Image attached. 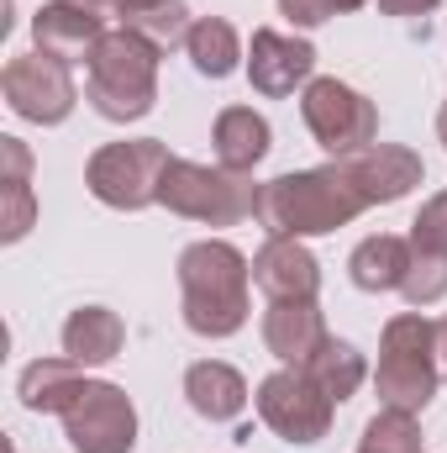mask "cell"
Listing matches in <instances>:
<instances>
[{
  "mask_svg": "<svg viewBox=\"0 0 447 453\" xmlns=\"http://www.w3.org/2000/svg\"><path fill=\"white\" fill-rule=\"evenodd\" d=\"M358 453H427L421 449V422L411 411H395V406H379L358 438Z\"/></svg>",
  "mask_w": 447,
  "mask_h": 453,
  "instance_id": "obj_24",
  "label": "cell"
},
{
  "mask_svg": "<svg viewBox=\"0 0 447 453\" xmlns=\"http://www.w3.org/2000/svg\"><path fill=\"white\" fill-rule=\"evenodd\" d=\"M437 137H443V148H447V101H443V111H437Z\"/></svg>",
  "mask_w": 447,
  "mask_h": 453,
  "instance_id": "obj_33",
  "label": "cell"
},
{
  "mask_svg": "<svg viewBox=\"0 0 447 453\" xmlns=\"http://www.w3.org/2000/svg\"><path fill=\"white\" fill-rule=\"evenodd\" d=\"M437 369L447 380V317H437Z\"/></svg>",
  "mask_w": 447,
  "mask_h": 453,
  "instance_id": "obj_31",
  "label": "cell"
},
{
  "mask_svg": "<svg viewBox=\"0 0 447 453\" xmlns=\"http://www.w3.org/2000/svg\"><path fill=\"white\" fill-rule=\"evenodd\" d=\"M247 85L269 101H284L295 90H306L316 80V48L295 32H274V27H258L253 42H247Z\"/></svg>",
  "mask_w": 447,
  "mask_h": 453,
  "instance_id": "obj_11",
  "label": "cell"
},
{
  "mask_svg": "<svg viewBox=\"0 0 447 453\" xmlns=\"http://www.w3.org/2000/svg\"><path fill=\"white\" fill-rule=\"evenodd\" d=\"M126 5V16H137V11H148V5H158V0H121Z\"/></svg>",
  "mask_w": 447,
  "mask_h": 453,
  "instance_id": "obj_32",
  "label": "cell"
},
{
  "mask_svg": "<svg viewBox=\"0 0 447 453\" xmlns=\"http://www.w3.org/2000/svg\"><path fill=\"white\" fill-rule=\"evenodd\" d=\"M300 116L332 158H352L379 142V106L342 80H311L300 90Z\"/></svg>",
  "mask_w": 447,
  "mask_h": 453,
  "instance_id": "obj_8",
  "label": "cell"
},
{
  "mask_svg": "<svg viewBox=\"0 0 447 453\" xmlns=\"http://www.w3.org/2000/svg\"><path fill=\"white\" fill-rule=\"evenodd\" d=\"M80 390H85V374H80V364H74L69 353H64V358H37V364H27L21 380H16L21 406L37 411V417H64Z\"/></svg>",
  "mask_w": 447,
  "mask_h": 453,
  "instance_id": "obj_20",
  "label": "cell"
},
{
  "mask_svg": "<svg viewBox=\"0 0 447 453\" xmlns=\"http://www.w3.org/2000/svg\"><path fill=\"white\" fill-rule=\"evenodd\" d=\"M158 206H169L174 217L201 226H237L253 217L258 206V185L247 174H231L222 164H195V158H174L158 190Z\"/></svg>",
  "mask_w": 447,
  "mask_h": 453,
  "instance_id": "obj_5",
  "label": "cell"
},
{
  "mask_svg": "<svg viewBox=\"0 0 447 453\" xmlns=\"http://www.w3.org/2000/svg\"><path fill=\"white\" fill-rule=\"evenodd\" d=\"M121 27H126V32H137L142 42H153L158 53H169V48H185V42H190L195 16H190V5H185V0H158V5H148V11H137V16H126Z\"/></svg>",
  "mask_w": 447,
  "mask_h": 453,
  "instance_id": "obj_23",
  "label": "cell"
},
{
  "mask_svg": "<svg viewBox=\"0 0 447 453\" xmlns=\"http://www.w3.org/2000/svg\"><path fill=\"white\" fill-rule=\"evenodd\" d=\"M327 338L332 333H327V317H322L316 301H269V311H263V348L279 364L300 369Z\"/></svg>",
  "mask_w": 447,
  "mask_h": 453,
  "instance_id": "obj_15",
  "label": "cell"
},
{
  "mask_svg": "<svg viewBox=\"0 0 447 453\" xmlns=\"http://www.w3.org/2000/svg\"><path fill=\"white\" fill-rule=\"evenodd\" d=\"M253 285L269 301H316L322 264L300 237H263V248L253 253Z\"/></svg>",
  "mask_w": 447,
  "mask_h": 453,
  "instance_id": "obj_13",
  "label": "cell"
},
{
  "mask_svg": "<svg viewBox=\"0 0 447 453\" xmlns=\"http://www.w3.org/2000/svg\"><path fill=\"white\" fill-rule=\"evenodd\" d=\"M342 169L352 174V185L363 190L368 206H395V201H405V196L427 180L421 153H411V148H400V142H374V148L342 158Z\"/></svg>",
  "mask_w": 447,
  "mask_h": 453,
  "instance_id": "obj_12",
  "label": "cell"
},
{
  "mask_svg": "<svg viewBox=\"0 0 447 453\" xmlns=\"http://www.w3.org/2000/svg\"><path fill=\"white\" fill-rule=\"evenodd\" d=\"M405 269H411V237H395V232H374L352 248L347 258V280L368 296H390L405 285Z\"/></svg>",
  "mask_w": 447,
  "mask_h": 453,
  "instance_id": "obj_19",
  "label": "cell"
},
{
  "mask_svg": "<svg viewBox=\"0 0 447 453\" xmlns=\"http://www.w3.org/2000/svg\"><path fill=\"white\" fill-rule=\"evenodd\" d=\"M437 385H443V369H437V322H427L421 311L390 317L384 333H379V369H374L379 406L421 417L432 406Z\"/></svg>",
  "mask_w": 447,
  "mask_h": 453,
  "instance_id": "obj_4",
  "label": "cell"
},
{
  "mask_svg": "<svg viewBox=\"0 0 447 453\" xmlns=\"http://www.w3.org/2000/svg\"><path fill=\"white\" fill-rule=\"evenodd\" d=\"M179 274V317L195 338L222 342L231 333L247 327V311H253V258L242 248H231L226 237H206V242H190L174 264Z\"/></svg>",
  "mask_w": 447,
  "mask_h": 453,
  "instance_id": "obj_1",
  "label": "cell"
},
{
  "mask_svg": "<svg viewBox=\"0 0 447 453\" xmlns=\"http://www.w3.org/2000/svg\"><path fill=\"white\" fill-rule=\"evenodd\" d=\"M363 211H368V201L352 185V174L342 169V158L322 164V169H290V174L258 185V206H253V217L269 237H300V242L358 222Z\"/></svg>",
  "mask_w": 447,
  "mask_h": 453,
  "instance_id": "obj_2",
  "label": "cell"
},
{
  "mask_svg": "<svg viewBox=\"0 0 447 453\" xmlns=\"http://www.w3.org/2000/svg\"><path fill=\"white\" fill-rule=\"evenodd\" d=\"M32 42H37V53H53L74 69V64L95 58V48L106 42V21H95L90 11H80L69 0H48L32 16Z\"/></svg>",
  "mask_w": 447,
  "mask_h": 453,
  "instance_id": "obj_14",
  "label": "cell"
},
{
  "mask_svg": "<svg viewBox=\"0 0 447 453\" xmlns=\"http://www.w3.org/2000/svg\"><path fill=\"white\" fill-rule=\"evenodd\" d=\"M411 248L447 258V190H437L432 201H421V211L411 222Z\"/></svg>",
  "mask_w": 447,
  "mask_h": 453,
  "instance_id": "obj_27",
  "label": "cell"
},
{
  "mask_svg": "<svg viewBox=\"0 0 447 453\" xmlns=\"http://www.w3.org/2000/svg\"><path fill=\"white\" fill-rule=\"evenodd\" d=\"M300 369L327 390V401H337V406H342V401H352V395H358V385L368 380L363 353H358L352 342H342V338H327L311 358H306V364H300Z\"/></svg>",
  "mask_w": 447,
  "mask_h": 453,
  "instance_id": "obj_22",
  "label": "cell"
},
{
  "mask_svg": "<svg viewBox=\"0 0 447 453\" xmlns=\"http://www.w3.org/2000/svg\"><path fill=\"white\" fill-rule=\"evenodd\" d=\"M158 48L142 42L137 32L116 27L106 32V42L95 48V58L85 64V101L90 111L106 121H142L158 106Z\"/></svg>",
  "mask_w": 447,
  "mask_h": 453,
  "instance_id": "obj_3",
  "label": "cell"
},
{
  "mask_svg": "<svg viewBox=\"0 0 447 453\" xmlns=\"http://www.w3.org/2000/svg\"><path fill=\"white\" fill-rule=\"evenodd\" d=\"M0 96L21 121H37V127H58L80 106L74 69L53 53H16L0 69Z\"/></svg>",
  "mask_w": 447,
  "mask_h": 453,
  "instance_id": "obj_9",
  "label": "cell"
},
{
  "mask_svg": "<svg viewBox=\"0 0 447 453\" xmlns=\"http://www.w3.org/2000/svg\"><path fill=\"white\" fill-rule=\"evenodd\" d=\"M363 5H368V0H279V16H284L290 27L311 32V27H327L342 11H363Z\"/></svg>",
  "mask_w": 447,
  "mask_h": 453,
  "instance_id": "obj_28",
  "label": "cell"
},
{
  "mask_svg": "<svg viewBox=\"0 0 447 453\" xmlns=\"http://www.w3.org/2000/svg\"><path fill=\"white\" fill-rule=\"evenodd\" d=\"M185 53H190V64H195V74H206V80H226V74H237V69L247 64L237 27L222 21V16H195Z\"/></svg>",
  "mask_w": 447,
  "mask_h": 453,
  "instance_id": "obj_21",
  "label": "cell"
},
{
  "mask_svg": "<svg viewBox=\"0 0 447 453\" xmlns=\"http://www.w3.org/2000/svg\"><path fill=\"white\" fill-rule=\"evenodd\" d=\"M121 348H126V322L116 317L111 306H80V311H69V322H64V353L80 369L111 364V358H121Z\"/></svg>",
  "mask_w": 447,
  "mask_h": 453,
  "instance_id": "obj_18",
  "label": "cell"
},
{
  "mask_svg": "<svg viewBox=\"0 0 447 453\" xmlns=\"http://www.w3.org/2000/svg\"><path fill=\"white\" fill-rule=\"evenodd\" d=\"M211 148H216L222 169L253 174L269 158V148H274V127H269V116L253 111V106H226L216 116V127H211Z\"/></svg>",
  "mask_w": 447,
  "mask_h": 453,
  "instance_id": "obj_17",
  "label": "cell"
},
{
  "mask_svg": "<svg viewBox=\"0 0 447 453\" xmlns=\"http://www.w3.org/2000/svg\"><path fill=\"white\" fill-rule=\"evenodd\" d=\"M169 164H174L169 142H158V137H126V142H106V148L90 153L85 185L111 211H148V206H158Z\"/></svg>",
  "mask_w": 447,
  "mask_h": 453,
  "instance_id": "obj_6",
  "label": "cell"
},
{
  "mask_svg": "<svg viewBox=\"0 0 447 453\" xmlns=\"http://www.w3.org/2000/svg\"><path fill=\"white\" fill-rule=\"evenodd\" d=\"M437 5H443V0H379V11H384V16H400V21H405V16H427V11H437Z\"/></svg>",
  "mask_w": 447,
  "mask_h": 453,
  "instance_id": "obj_29",
  "label": "cell"
},
{
  "mask_svg": "<svg viewBox=\"0 0 447 453\" xmlns=\"http://www.w3.org/2000/svg\"><path fill=\"white\" fill-rule=\"evenodd\" d=\"M69 5L90 11L95 21H126V5H121V0H69Z\"/></svg>",
  "mask_w": 447,
  "mask_h": 453,
  "instance_id": "obj_30",
  "label": "cell"
},
{
  "mask_svg": "<svg viewBox=\"0 0 447 453\" xmlns=\"http://www.w3.org/2000/svg\"><path fill=\"white\" fill-rule=\"evenodd\" d=\"M64 438L74 453H132L137 449V406L111 380H85L74 406L64 411Z\"/></svg>",
  "mask_w": 447,
  "mask_h": 453,
  "instance_id": "obj_10",
  "label": "cell"
},
{
  "mask_svg": "<svg viewBox=\"0 0 447 453\" xmlns=\"http://www.w3.org/2000/svg\"><path fill=\"white\" fill-rule=\"evenodd\" d=\"M253 406H258L263 427H269L279 443H290V449L322 443V438L332 433V411H337V401H327V390H322L306 369H290V364H279V369L258 385Z\"/></svg>",
  "mask_w": 447,
  "mask_h": 453,
  "instance_id": "obj_7",
  "label": "cell"
},
{
  "mask_svg": "<svg viewBox=\"0 0 447 453\" xmlns=\"http://www.w3.org/2000/svg\"><path fill=\"white\" fill-rule=\"evenodd\" d=\"M400 296L421 311V306H437L447 296V258L437 253H416L411 248V269H405V285H400Z\"/></svg>",
  "mask_w": 447,
  "mask_h": 453,
  "instance_id": "obj_26",
  "label": "cell"
},
{
  "mask_svg": "<svg viewBox=\"0 0 447 453\" xmlns=\"http://www.w3.org/2000/svg\"><path fill=\"white\" fill-rule=\"evenodd\" d=\"M37 222L32 174H0V242H21Z\"/></svg>",
  "mask_w": 447,
  "mask_h": 453,
  "instance_id": "obj_25",
  "label": "cell"
},
{
  "mask_svg": "<svg viewBox=\"0 0 447 453\" xmlns=\"http://www.w3.org/2000/svg\"><path fill=\"white\" fill-rule=\"evenodd\" d=\"M185 401H190V411L206 417V422H237V417L247 411L253 390H247V380H242L231 364L201 358V364L185 369Z\"/></svg>",
  "mask_w": 447,
  "mask_h": 453,
  "instance_id": "obj_16",
  "label": "cell"
}]
</instances>
